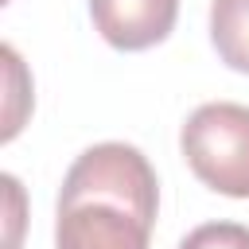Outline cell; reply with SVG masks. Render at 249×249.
Listing matches in <instances>:
<instances>
[{
	"label": "cell",
	"mask_w": 249,
	"mask_h": 249,
	"mask_svg": "<svg viewBox=\"0 0 249 249\" xmlns=\"http://www.w3.org/2000/svg\"><path fill=\"white\" fill-rule=\"evenodd\" d=\"M74 202H105L152 226L160 210V183L140 148L105 140L86 148L70 163L58 191V206H74Z\"/></svg>",
	"instance_id": "obj_1"
},
{
	"label": "cell",
	"mask_w": 249,
	"mask_h": 249,
	"mask_svg": "<svg viewBox=\"0 0 249 249\" xmlns=\"http://www.w3.org/2000/svg\"><path fill=\"white\" fill-rule=\"evenodd\" d=\"M183 156L191 171L218 195L249 198V105L206 101L183 124Z\"/></svg>",
	"instance_id": "obj_2"
},
{
	"label": "cell",
	"mask_w": 249,
	"mask_h": 249,
	"mask_svg": "<svg viewBox=\"0 0 249 249\" xmlns=\"http://www.w3.org/2000/svg\"><path fill=\"white\" fill-rule=\"evenodd\" d=\"M152 226L140 218L105 206V202H74L58 206L54 249H148Z\"/></svg>",
	"instance_id": "obj_3"
},
{
	"label": "cell",
	"mask_w": 249,
	"mask_h": 249,
	"mask_svg": "<svg viewBox=\"0 0 249 249\" xmlns=\"http://www.w3.org/2000/svg\"><path fill=\"white\" fill-rule=\"evenodd\" d=\"M93 27L117 51H148L175 27L179 0H89Z\"/></svg>",
	"instance_id": "obj_4"
},
{
	"label": "cell",
	"mask_w": 249,
	"mask_h": 249,
	"mask_svg": "<svg viewBox=\"0 0 249 249\" xmlns=\"http://www.w3.org/2000/svg\"><path fill=\"white\" fill-rule=\"evenodd\" d=\"M210 39L226 66L249 74V0H214L210 4Z\"/></svg>",
	"instance_id": "obj_5"
},
{
	"label": "cell",
	"mask_w": 249,
	"mask_h": 249,
	"mask_svg": "<svg viewBox=\"0 0 249 249\" xmlns=\"http://www.w3.org/2000/svg\"><path fill=\"white\" fill-rule=\"evenodd\" d=\"M179 249H249V226L241 222H206L183 237Z\"/></svg>",
	"instance_id": "obj_6"
}]
</instances>
